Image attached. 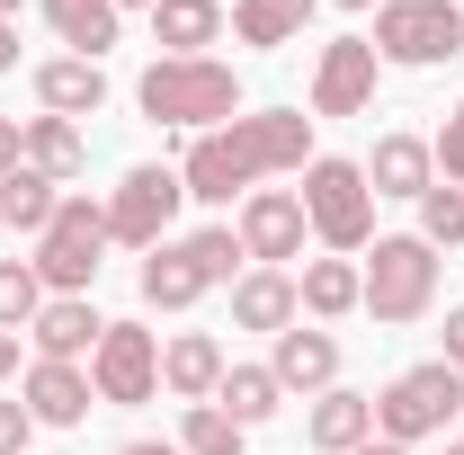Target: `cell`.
Here are the masks:
<instances>
[{"instance_id":"d6a6232c","label":"cell","mask_w":464,"mask_h":455,"mask_svg":"<svg viewBox=\"0 0 464 455\" xmlns=\"http://www.w3.org/2000/svg\"><path fill=\"white\" fill-rule=\"evenodd\" d=\"M438 340H447V348H438V357H447V366H456V375H464V304H456V313H447V331H438Z\"/></svg>"},{"instance_id":"8d00e7d4","label":"cell","mask_w":464,"mask_h":455,"mask_svg":"<svg viewBox=\"0 0 464 455\" xmlns=\"http://www.w3.org/2000/svg\"><path fill=\"white\" fill-rule=\"evenodd\" d=\"M357 455H411V447H393V438H366V447H357Z\"/></svg>"},{"instance_id":"e575fe53","label":"cell","mask_w":464,"mask_h":455,"mask_svg":"<svg viewBox=\"0 0 464 455\" xmlns=\"http://www.w3.org/2000/svg\"><path fill=\"white\" fill-rule=\"evenodd\" d=\"M0 72H18V18H0Z\"/></svg>"},{"instance_id":"5bb4252c","label":"cell","mask_w":464,"mask_h":455,"mask_svg":"<svg viewBox=\"0 0 464 455\" xmlns=\"http://www.w3.org/2000/svg\"><path fill=\"white\" fill-rule=\"evenodd\" d=\"M99 331H108V322H99L90 295H45V313L27 322V348H36V357H63V366H81V357L99 348Z\"/></svg>"},{"instance_id":"cb8c5ba5","label":"cell","mask_w":464,"mask_h":455,"mask_svg":"<svg viewBox=\"0 0 464 455\" xmlns=\"http://www.w3.org/2000/svg\"><path fill=\"white\" fill-rule=\"evenodd\" d=\"M313 9H322V0H232V36L259 45V54H277V45H295V36L313 27Z\"/></svg>"},{"instance_id":"4fadbf2b","label":"cell","mask_w":464,"mask_h":455,"mask_svg":"<svg viewBox=\"0 0 464 455\" xmlns=\"http://www.w3.org/2000/svg\"><path fill=\"white\" fill-rule=\"evenodd\" d=\"M18 402L36 411V429H81L99 393H90V366H63V357H36L27 375H18Z\"/></svg>"},{"instance_id":"7c38bea8","label":"cell","mask_w":464,"mask_h":455,"mask_svg":"<svg viewBox=\"0 0 464 455\" xmlns=\"http://www.w3.org/2000/svg\"><path fill=\"white\" fill-rule=\"evenodd\" d=\"M375 72H384V63H375L366 36H331L322 63H313V125H322V116H366L375 108Z\"/></svg>"},{"instance_id":"4dcf8cb0","label":"cell","mask_w":464,"mask_h":455,"mask_svg":"<svg viewBox=\"0 0 464 455\" xmlns=\"http://www.w3.org/2000/svg\"><path fill=\"white\" fill-rule=\"evenodd\" d=\"M429 152H438V179H447V188H464V99L447 108V125H438V143H429Z\"/></svg>"},{"instance_id":"f35d334b","label":"cell","mask_w":464,"mask_h":455,"mask_svg":"<svg viewBox=\"0 0 464 455\" xmlns=\"http://www.w3.org/2000/svg\"><path fill=\"white\" fill-rule=\"evenodd\" d=\"M447 455H464V420H456V429H447Z\"/></svg>"},{"instance_id":"8fae6325","label":"cell","mask_w":464,"mask_h":455,"mask_svg":"<svg viewBox=\"0 0 464 455\" xmlns=\"http://www.w3.org/2000/svg\"><path fill=\"white\" fill-rule=\"evenodd\" d=\"M232 232H241V259L250 268H286V259H304V241H313L295 188H250L241 215H232Z\"/></svg>"},{"instance_id":"44dd1931","label":"cell","mask_w":464,"mask_h":455,"mask_svg":"<svg viewBox=\"0 0 464 455\" xmlns=\"http://www.w3.org/2000/svg\"><path fill=\"white\" fill-rule=\"evenodd\" d=\"M18 161L36 179H54V188H72V179L90 170V143H81V125H63V116H27V125H18Z\"/></svg>"},{"instance_id":"83f0119b","label":"cell","mask_w":464,"mask_h":455,"mask_svg":"<svg viewBox=\"0 0 464 455\" xmlns=\"http://www.w3.org/2000/svg\"><path fill=\"white\" fill-rule=\"evenodd\" d=\"M250 447V429L215 411V402H188V420H179V455H241Z\"/></svg>"},{"instance_id":"9a60e30c","label":"cell","mask_w":464,"mask_h":455,"mask_svg":"<svg viewBox=\"0 0 464 455\" xmlns=\"http://www.w3.org/2000/svg\"><path fill=\"white\" fill-rule=\"evenodd\" d=\"M366 188H375V197H411V206H420V197L438 188V152H429L420 134H375V152H366Z\"/></svg>"},{"instance_id":"52a82bcc","label":"cell","mask_w":464,"mask_h":455,"mask_svg":"<svg viewBox=\"0 0 464 455\" xmlns=\"http://www.w3.org/2000/svg\"><path fill=\"white\" fill-rule=\"evenodd\" d=\"M464 420V375L447 357H429V366H402L384 393H375V438H393V447H420V438H447Z\"/></svg>"},{"instance_id":"60d3db41","label":"cell","mask_w":464,"mask_h":455,"mask_svg":"<svg viewBox=\"0 0 464 455\" xmlns=\"http://www.w3.org/2000/svg\"><path fill=\"white\" fill-rule=\"evenodd\" d=\"M331 9H375V0H331Z\"/></svg>"},{"instance_id":"484cf974","label":"cell","mask_w":464,"mask_h":455,"mask_svg":"<svg viewBox=\"0 0 464 455\" xmlns=\"http://www.w3.org/2000/svg\"><path fill=\"white\" fill-rule=\"evenodd\" d=\"M54 206H63L54 179H36L27 161H18V170H0V224H9V232H27V241H36V232L54 224Z\"/></svg>"},{"instance_id":"74e56055","label":"cell","mask_w":464,"mask_h":455,"mask_svg":"<svg viewBox=\"0 0 464 455\" xmlns=\"http://www.w3.org/2000/svg\"><path fill=\"white\" fill-rule=\"evenodd\" d=\"M116 455H179V447H161V438H143V447H116Z\"/></svg>"},{"instance_id":"ac0fdd59","label":"cell","mask_w":464,"mask_h":455,"mask_svg":"<svg viewBox=\"0 0 464 455\" xmlns=\"http://www.w3.org/2000/svg\"><path fill=\"white\" fill-rule=\"evenodd\" d=\"M268 375L286 384V393H331L340 384V340L331 331H277V357H268Z\"/></svg>"},{"instance_id":"5b68a950","label":"cell","mask_w":464,"mask_h":455,"mask_svg":"<svg viewBox=\"0 0 464 455\" xmlns=\"http://www.w3.org/2000/svg\"><path fill=\"white\" fill-rule=\"evenodd\" d=\"M366 250H375V259L357 268V277H366V304H357V313H375L384 331H411V322L438 304V250H429L420 232H375Z\"/></svg>"},{"instance_id":"3957f363","label":"cell","mask_w":464,"mask_h":455,"mask_svg":"<svg viewBox=\"0 0 464 455\" xmlns=\"http://www.w3.org/2000/svg\"><path fill=\"white\" fill-rule=\"evenodd\" d=\"M232 268H241V232L232 224L170 232L161 250H143V304H152V313H188L197 295L232 286Z\"/></svg>"},{"instance_id":"4316f807","label":"cell","mask_w":464,"mask_h":455,"mask_svg":"<svg viewBox=\"0 0 464 455\" xmlns=\"http://www.w3.org/2000/svg\"><path fill=\"white\" fill-rule=\"evenodd\" d=\"M215 411H232L241 429H259V420H277V411H286V384H277L268 366H224V384H215Z\"/></svg>"},{"instance_id":"6da1fadb","label":"cell","mask_w":464,"mask_h":455,"mask_svg":"<svg viewBox=\"0 0 464 455\" xmlns=\"http://www.w3.org/2000/svg\"><path fill=\"white\" fill-rule=\"evenodd\" d=\"M304 161H313V116L304 108H250V116H232V125H215V134H197L188 161H179V179H188L197 206H232V197L304 170Z\"/></svg>"},{"instance_id":"7402d4cb","label":"cell","mask_w":464,"mask_h":455,"mask_svg":"<svg viewBox=\"0 0 464 455\" xmlns=\"http://www.w3.org/2000/svg\"><path fill=\"white\" fill-rule=\"evenodd\" d=\"M295 304H304L313 322H348V313L366 304V277H357V259H304V277H295Z\"/></svg>"},{"instance_id":"ba28073f","label":"cell","mask_w":464,"mask_h":455,"mask_svg":"<svg viewBox=\"0 0 464 455\" xmlns=\"http://www.w3.org/2000/svg\"><path fill=\"white\" fill-rule=\"evenodd\" d=\"M375 63L393 72H438L464 54V9L456 0H375Z\"/></svg>"},{"instance_id":"1f68e13d","label":"cell","mask_w":464,"mask_h":455,"mask_svg":"<svg viewBox=\"0 0 464 455\" xmlns=\"http://www.w3.org/2000/svg\"><path fill=\"white\" fill-rule=\"evenodd\" d=\"M27 438H36V411L18 393H0V455H27Z\"/></svg>"},{"instance_id":"d4e9b609","label":"cell","mask_w":464,"mask_h":455,"mask_svg":"<svg viewBox=\"0 0 464 455\" xmlns=\"http://www.w3.org/2000/svg\"><path fill=\"white\" fill-rule=\"evenodd\" d=\"M45 18H54V36H63L81 63H99V54L116 45V27H125V9H116V0H45Z\"/></svg>"},{"instance_id":"836d02e7","label":"cell","mask_w":464,"mask_h":455,"mask_svg":"<svg viewBox=\"0 0 464 455\" xmlns=\"http://www.w3.org/2000/svg\"><path fill=\"white\" fill-rule=\"evenodd\" d=\"M0 170H18V116H0Z\"/></svg>"},{"instance_id":"8992f818","label":"cell","mask_w":464,"mask_h":455,"mask_svg":"<svg viewBox=\"0 0 464 455\" xmlns=\"http://www.w3.org/2000/svg\"><path fill=\"white\" fill-rule=\"evenodd\" d=\"M99 259H108V197H81V188H63L54 224L36 232V277L45 295H90L99 286Z\"/></svg>"},{"instance_id":"f1b7e54d","label":"cell","mask_w":464,"mask_h":455,"mask_svg":"<svg viewBox=\"0 0 464 455\" xmlns=\"http://www.w3.org/2000/svg\"><path fill=\"white\" fill-rule=\"evenodd\" d=\"M45 313V277L27 268V259H0V331H18L27 340V322Z\"/></svg>"},{"instance_id":"ffe728a7","label":"cell","mask_w":464,"mask_h":455,"mask_svg":"<svg viewBox=\"0 0 464 455\" xmlns=\"http://www.w3.org/2000/svg\"><path fill=\"white\" fill-rule=\"evenodd\" d=\"M304 438H313L322 455H357L366 438H375V393H348V384L313 393V420H304Z\"/></svg>"},{"instance_id":"277c9868","label":"cell","mask_w":464,"mask_h":455,"mask_svg":"<svg viewBox=\"0 0 464 455\" xmlns=\"http://www.w3.org/2000/svg\"><path fill=\"white\" fill-rule=\"evenodd\" d=\"M304 224L331 259H357L375 241V188H366V161H340V152H313L304 161Z\"/></svg>"},{"instance_id":"ab89813d","label":"cell","mask_w":464,"mask_h":455,"mask_svg":"<svg viewBox=\"0 0 464 455\" xmlns=\"http://www.w3.org/2000/svg\"><path fill=\"white\" fill-rule=\"evenodd\" d=\"M18 9H27V0H0V18H18Z\"/></svg>"},{"instance_id":"30bf717a","label":"cell","mask_w":464,"mask_h":455,"mask_svg":"<svg viewBox=\"0 0 464 455\" xmlns=\"http://www.w3.org/2000/svg\"><path fill=\"white\" fill-rule=\"evenodd\" d=\"M90 393L116 402V411L152 402V393H161V331H143V322H108L99 348H90Z\"/></svg>"},{"instance_id":"603a6c76","label":"cell","mask_w":464,"mask_h":455,"mask_svg":"<svg viewBox=\"0 0 464 455\" xmlns=\"http://www.w3.org/2000/svg\"><path fill=\"white\" fill-rule=\"evenodd\" d=\"M152 45H161V54H206V45H224V0H152Z\"/></svg>"},{"instance_id":"9c48e42d","label":"cell","mask_w":464,"mask_h":455,"mask_svg":"<svg viewBox=\"0 0 464 455\" xmlns=\"http://www.w3.org/2000/svg\"><path fill=\"white\" fill-rule=\"evenodd\" d=\"M179 206H188V179L170 161H143V170H125L108 188V241L116 250H161L179 224Z\"/></svg>"},{"instance_id":"2e32d148","label":"cell","mask_w":464,"mask_h":455,"mask_svg":"<svg viewBox=\"0 0 464 455\" xmlns=\"http://www.w3.org/2000/svg\"><path fill=\"white\" fill-rule=\"evenodd\" d=\"M224 340L215 331H179V340H161V393L179 402H215V384H224Z\"/></svg>"},{"instance_id":"f546056e","label":"cell","mask_w":464,"mask_h":455,"mask_svg":"<svg viewBox=\"0 0 464 455\" xmlns=\"http://www.w3.org/2000/svg\"><path fill=\"white\" fill-rule=\"evenodd\" d=\"M420 241H429V250H464V188L438 179V188L420 197Z\"/></svg>"},{"instance_id":"7a4b0ae2","label":"cell","mask_w":464,"mask_h":455,"mask_svg":"<svg viewBox=\"0 0 464 455\" xmlns=\"http://www.w3.org/2000/svg\"><path fill=\"white\" fill-rule=\"evenodd\" d=\"M134 108L152 125H179V134H215V125L241 116V72L215 54H161V63H143Z\"/></svg>"},{"instance_id":"d6986e66","label":"cell","mask_w":464,"mask_h":455,"mask_svg":"<svg viewBox=\"0 0 464 455\" xmlns=\"http://www.w3.org/2000/svg\"><path fill=\"white\" fill-rule=\"evenodd\" d=\"M36 108L45 116H99L108 108V72L99 63H81V54H54V63H36Z\"/></svg>"},{"instance_id":"b9f144b4","label":"cell","mask_w":464,"mask_h":455,"mask_svg":"<svg viewBox=\"0 0 464 455\" xmlns=\"http://www.w3.org/2000/svg\"><path fill=\"white\" fill-rule=\"evenodd\" d=\"M116 9H152V0H116Z\"/></svg>"},{"instance_id":"d590c367","label":"cell","mask_w":464,"mask_h":455,"mask_svg":"<svg viewBox=\"0 0 464 455\" xmlns=\"http://www.w3.org/2000/svg\"><path fill=\"white\" fill-rule=\"evenodd\" d=\"M18 375V331H0V384Z\"/></svg>"},{"instance_id":"e0dca14e","label":"cell","mask_w":464,"mask_h":455,"mask_svg":"<svg viewBox=\"0 0 464 455\" xmlns=\"http://www.w3.org/2000/svg\"><path fill=\"white\" fill-rule=\"evenodd\" d=\"M232 322H241V331H268V340L295 331V322H304L295 277H286V268H241V277H232Z\"/></svg>"}]
</instances>
